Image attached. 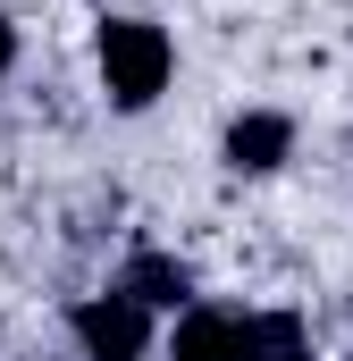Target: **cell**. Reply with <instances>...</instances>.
<instances>
[{
	"label": "cell",
	"instance_id": "cell-1",
	"mask_svg": "<svg viewBox=\"0 0 353 361\" xmlns=\"http://www.w3.org/2000/svg\"><path fill=\"white\" fill-rule=\"evenodd\" d=\"M169 68H176V51L152 17H109L101 25V85H109L118 109H152L169 92Z\"/></svg>",
	"mask_w": 353,
	"mask_h": 361
},
{
	"label": "cell",
	"instance_id": "cell-7",
	"mask_svg": "<svg viewBox=\"0 0 353 361\" xmlns=\"http://www.w3.org/2000/svg\"><path fill=\"white\" fill-rule=\"evenodd\" d=\"M8 59H17V34H8V17H0V76H8Z\"/></svg>",
	"mask_w": 353,
	"mask_h": 361
},
{
	"label": "cell",
	"instance_id": "cell-5",
	"mask_svg": "<svg viewBox=\"0 0 353 361\" xmlns=\"http://www.w3.org/2000/svg\"><path fill=\"white\" fill-rule=\"evenodd\" d=\"M126 294H135L143 311H193V277H185V261H169V252H135V261H126Z\"/></svg>",
	"mask_w": 353,
	"mask_h": 361
},
{
	"label": "cell",
	"instance_id": "cell-6",
	"mask_svg": "<svg viewBox=\"0 0 353 361\" xmlns=\"http://www.w3.org/2000/svg\"><path fill=\"white\" fill-rule=\"evenodd\" d=\"M253 361H311L303 319H294V311H261V319H253Z\"/></svg>",
	"mask_w": 353,
	"mask_h": 361
},
{
	"label": "cell",
	"instance_id": "cell-4",
	"mask_svg": "<svg viewBox=\"0 0 353 361\" xmlns=\"http://www.w3.org/2000/svg\"><path fill=\"white\" fill-rule=\"evenodd\" d=\"M286 152H294V118H277V109H244V118L227 126V160H236L244 177H269Z\"/></svg>",
	"mask_w": 353,
	"mask_h": 361
},
{
	"label": "cell",
	"instance_id": "cell-2",
	"mask_svg": "<svg viewBox=\"0 0 353 361\" xmlns=\"http://www.w3.org/2000/svg\"><path fill=\"white\" fill-rule=\"evenodd\" d=\"M68 328H76V345H85L92 361H143V345H152V311L118 286V294H92V302H76L68 311Z\"/></svg>",
	"mask_w": 353,
	"mask_h": 361
},
{
	"label": "cell",
	"instance_id": "cell-3",
	"mask_svg": "<svg viewBox=\"0 0 353 361\" xmlns=\"http://www.w3.org/2000/svg\"><path fill=\"white\" fill-rule=\"evenodd\" d=\"M169 361H253V319L244 311H185L169 336Z\"/></svg>",
	"mask_w": 353,
	"mask_h": 361
}]
</instances>
